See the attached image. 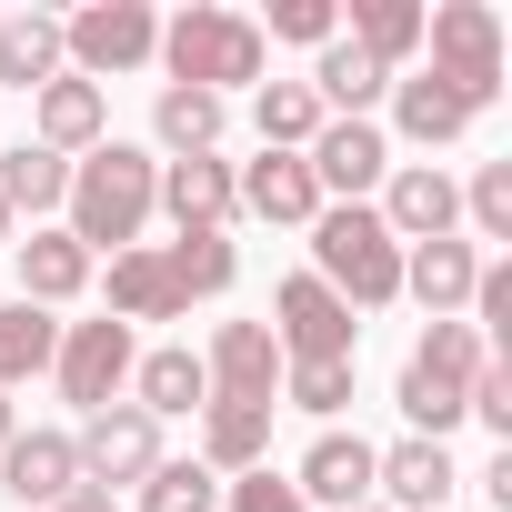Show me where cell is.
<instances>
[{"mask_svg":"<svg viewBox=\"0 0 512 512\" xmlns=\"http://www.w3.org/2000/svg\"><path fill=\"white\" fill-rule=\"evenodd\" d=\"M61 211H71L61 231L91 251V262H101V251H131L141 221L161 211V161H151L141 141H101V151L71 161V201H61Z\"/></svg>","mask_w":512,"mask_h":512,"instance_id":"obj_1","label":"cell"},{"mask_svg":"<svg viewBox=\"0 0 512 512\" xmlns=\"http://www.w3.org/2000/svg\"><path fill=\"white\" fill-rule=\"evenodd\" d=\"M312 282L332 302H352V322L402 302V241L382 231L372 201H322V221H312Z\"/></svg>","mask_w":512,"mask_h":512,"instance_id":"obj_2","label":"cell"},{"mask_svg":"<svg viewBox=\"0 0 512 512\" xmlns=\"http://www.w3.org/2000/svg\"><path fill=\"white\" fill-rule=\"evenodd\" d=\"M181 91H241V81H262V61H272V41H262V21H241V11H211V0H191V11H171L161 21V51H151Z\"/></svg>","mask_w":512,"mask_h":512,"instance_id":"obj_3","label":"cell"},{"mask_svg":"<svg viewBox=\"0 0 512 512\" xmlns=\"http://www.w3.org/2000/svg\"><path fill=\"white\" fill-rule=\"evenodd\" d=\"M492 352H482V332L472 322H432L422 342H412V362H402V422L422 432V442H442L452 422H462V402H472V372H482Z\"/></svg>","mask_w":512,"mask_h":512,"instance_id":"obj_4","label":"cell"},{"mask_svg":"<svg viewBox=\"0 0 512 512\" xmlns=\"http://www.w3.org/2000/svg\"><path fill=\"white\" fill-rule=\"evenodd\" d=\"M422 51H432V81H452L472 111L502 101V21H492V0H442V11H422Z\"/></svg>","mask_w":512,"mask_h":512,"instance_id":"obj_5","label":"cell"},{"mask_svg":"<svg viewBox=\"0 0 512 512\" xmlns=\"http://www.w3.org/2000/svg\"><path fill=\"white\" fill-rule=\"evenodd\" d=\"M161 51V11L151 0H91V11H71L61 21V61L101 91V81H121V71H141Z\"/></svg>","mask_w":512,"mask_h":512,"instance_id":"obj_6","label":"cell"},{"mask_svg":"<svg viewBox=\"0 0 512 512\" xmlns=\"http://www.w3.org/2000/svg\"><path fill=\"white\" fill-rule=\"evenodd\" d=\"M131 362H141V342H131V322H71L61 332V352H51V372H61V402H81V412H111L121 392H131Z\"/></svg>","mask_w":512,"mask_h":512,"instance_id":"obj_7","label":"cell"},{"mask_svg":"<svg viewBox=\"0 0 512 512\" xmlns=\"http://www.w3.org/2000/svg\"><path fill=\"white\" fill-rule=\"evenodd\" d=\"M272 342H282V362H352V352H362V322H352V302H332L312 272H292V282L272 292Z\"/></svg>","mask_w":512,"mask_h":512,"instance_id":"obj_8","label":"cell"},{"mask_svg":"<svg viewBox=\"0 0 512 512\" xmlns=\"http://www.w3.org/2000/svg\"><path fill=\"white\" fill-rule=\"evenodd\" d=\"M201 382H211V402L272 412L282 402V342H272V322H221L211 352H201Z\"/></svg>","mask_w":512,"mask_h":512,"instance_id":"obj_9","label":"cell"},{"mask_svg":"<svg viewBox=\"0 0 512 512\" xmlns=\"http://www.w3.org/2000/svg\"><path fill=\"white\" fill-rule=\"evenodd\" d=\"M71 452H81V472L101 482V492H141L151 482V462H161V422L151 412H131V402H111V412H91L81 432H71Z\"/></svg>","mask_w":512,"mask_h":512,"instance_id":"obj_10","label":"cell"},{"mask_svg":"<svg viewBox=\"0 0 512 512\" xmlns=\"http://www.w3.org/2000/svg\"><path fill=\"white\" fill-rule=\"evenodd\" d=\"M302 161H312L322 201H362V191L392 181V141H382V121H322Z\"/></svg>","mask_w":512,"mask_h":512,"instance_id":"obj_11","label":"cell"},{"mask_svg":"<svg viewBox=\"0 0 512 512\" xmlns=\"http://www.w3.org/2000/svg\"><path fill=\"white\" fill-rule=\"evenodd\" d=\"M382 231L412 251V241H442L452 221H462V181L452 171H432V161H392V181H382Z\"/></svg>","mask_w":512,"mask_h":512,"instance_id":"obj_12","label":"cell"},{"mask_svg":"<svg viewBox=\"0 0 512 512\" xmlns=\"http://www.w3.org/2000/svg\"><path fill=\"white\" fill-rule=\"evenodd\" d=\"M452 492H462V462H452L442 442L412 432V442L372 452V502H382V512H442Z\"/></svg>","mask_w":512,"mask_h":512,"instance_id":"obj_13","label":"cell"},{"mask_svg":"<svg viewBox=\"0 0 512 512\" xmlns=\"http://www.w3.org/2000/svg\"><path fill=\"white\" fill-rule=\"evenodd\" d=\"M231 191H241L251 221H282V231H312L322 221V181H312L302 151H262L251 171H231Z\"/></svg>","mask_w":512,"mask_h":512,"instance_id":"obj_14","label":"cell"},{"mask_svg":"<svg viewBox=\"0 0 512 512\" xmlns=\"http://www.w3.org/2000/svg\"><path fill=\"white\" fill-rule=\"evenodd\" d=\"M472 282H482V251H472L462 231H442V241H412V251H402V292H412L432 322H462Z\"/></svg>","mask_w":512,"mask_h":512,"instance_id":"obj_15","label":"cell"},{"mask_svg":"<svg viewBox=\"0 0 512 512\" xmlns=\"http://www.w3.org/2000/svg\"><path fill=\"white\" fill-rule=\"evenodd\" d=\"M191 312V292H181V272H171V241L151 251V241H131V251H111V322H181Z\"/></svg>","mask_w":512,"mask_h":512,"instance_id":"obj_16","label":"cell"},{"mask_svg":"<svg viewBox=\"0 0 512 512\" xmlns=\"http://www.w3.org/2000/svg\"><path fill=\"white\" fill-rule=\"evenodd\" d=\"M0 492H11L21 512L41 502H61V492H81V452H71V432H11L0 442Z\"/></svg>","mask_w":512,"mask_h":512,"instance_id":"obj_17","label":"cell"},{"mask_svg":"<svg viewBox=\"0 0 512 512\" xmlns=\"http://www.w3.org/2000/svg\"><path fill=\"white\" fill-rule=\"evenodd\" d=\"M31 131H41V151H61V161H71V151H101V141H111V101H101L81 71H61V81L31 91Z\"/></svg>","mask_w":512,"mask_h":512,"instance_id":"obj_18","label":"cell"},{"mask_svg":"<svg viewBox=\"0 0 512 512\" xmlns=\"http://www.w3.org/2000/svg\"><path fill=\"white\" fill-rule=\"evenodd\" d=\"M161 211L181 231H231L241 191H231V161L221 151H191V161H161Z\"/></svg>","mask_w":512,"mask_h":512,"instance_id":"obj_19","label":"cell"},{"mask_svg":"<svg viewBox=\"0 0 512 512\" xmlns=\"http://www.w3.org/2000/svg\"><path fill=\"white\" fill-rule=\"evenodd\" d=\"M292 492H302L312 512H352V502H372V442H362V432H322V442L302 452Z\"/></svg>","mask_w":512,"mask_h":512,"instance_id":"obj_20","label":"cell"},{"mask_svg":"<svg viewBox=\"0 0 512 512\" xmlns=\"http://www.w3.org/2000/svg\"><path fill=\"white\" fill-rule=\"evenodd\" d=\"M482 111L452 91V81H432V71H392V131L402 141H422V151H442V141H462Z\"/></svg>","mask_w":512,"mask_h":512,"instance_id":"obj_21","label":"cell"},{"mask_svg":"<svg viewBox=\"0 0 512 512\" xmlns=\"http://www.w3.org/2000/svg\"><path fill=\"white\" fill-rule=\"evenodd\" d=\"M392 91V71L372 61V51H352V41H322V61H312V101L332 111V121H372V101Z\"/></svg>","mask_w":512,"mask_h":512,"instance_id":"obj_22","label":"cell"},{"mask_svg":"<svg viewBox=\"0 0 512 512\" xmlns=\"http://www.w3.org/2000/svg\"><path fill=\"white\" fill-rule=\"evenodd\" d=\"M201 402H211V382H201V352L161 342V352H141V362H131V412L171 422V412H201Z\"/></svg>","mask_w":512,"mask_h":512,"instance_id":"obj_23","label":"cell"},{"mask_svg":"<svg viewBox=\"0 0 512 512\" xmlns=\"http://www.w3.org/2000/svg\"><path fill=\"white\" fill-rule=\"evenodd\" d=\"M81 292H91V251H81L61 221H51V231H31V241H21V302H41V312H51V302H81Z\"/></svg>","mask_w":512,"mask_h":512,"instance_id":"obj_24","label":"cell"},{"mask_svg":"<svg viewBox=\"0 0 512 512\" xmlns=\"http://www.w3.org/2000/svg\"><path fill=\"white\" fill-rule=\"evenodd\" d=\"M61 81V21L51 11H0V91Z\"/></svg>","mask_w":512,"mask_h":512,"instance_id":"obj_25","label":"cell"},{"mask_svg":"<svg viewBox=\"0 0 512 512\" xmlns=\"http://www.w3.org/2000/svg\"><path fill=\"white\" fill-rule=\"evenodd\" d=\"M272 462V412L201 402V472H262Z\"/></svg>","mask_w":512,"mask_h":512,"instance_id":"obj_26","label":"cell"},{"mask_svg":"<svg viewBox=\"0 0 512 512\" xmlns=\"http://www.w3.org/2000/svg\"><path fill=\"white\" fill-rule=\"evenodd\" d=\"M322 121L332 111L312 101V81H262V91H251V131H262V151H312Z\"/></svg>","mask_w":512,"mask_h":512,"instance_id":"obj_27","label":"cell"},{"mask_svg":"<svg viewBox=\"0 0 512 512\" xmlns=\"http://www.w3.org/2000/svg\"><path fill=\"white\" fill-rule=\"evenodd\" d=\"M0 201H11V221H21V211H61V201H71V161L41 151V141L0 151Z\"/></svg>","mask_w":512,"mask_h":512,"instance_id":"obj_28","label":"cell"},{"mask_svg":"<svg viewBox=\"0 0 512 512\" xmlns=\"http://www.w3.org/2000/svg\"><path fill=\"white\" fill-rule=\"evenodd\" d=\"M51 352H61V322L41 302H0V392L31 382V372H51Z\"/></svg>","mask_w":512,"mask_h":512,"instance_id":"obj_29","label":"cell"},{"mask_svg":"<svg viewBox=\"0 0 512 512\" xmlns=\"http://www.w3.org/2000/svg\"><path fill=\"white\" fill-rule=\"evenodd\" d=\"M352 51H372L382 71H402L422 51V0H352Z\"/></svg>","mask_w":512,"mask_h":512,"instance_id":"obj_30","label":"cell"},{"mask_svg":"<svg viewBox=\"0 0 512 512\" xmlns=\"http://www.w3.org/2000/svg\"><path fill=\"white\" fill-rule=\"evenodd\" d=\"M151 131L191 161V151H221V101L211 91H181V81H161V101H151Z\"/></svg>","mask_w":512,"mask_h":512,"instance_id":"obj_31","label":"cell"},{"mask_svg":"<svg viewBox=\"0 0 512 512\" xmlns=\"http://www.w3.org/2000/svg\"><path fill=\"white\" fill-rule=\"evenodd\" d=\"M171 272H181V292L201 302V292H231L241 251H231V231H181V241H171Z\"/></svg>","mask_w":512,"mask_h":512,"instance_id":"obj_32","label":"cell"},{"mask_svg":"<svg viewBox=\"0 0 512 512\" xmlns=\"http://www.w3.org/2000/svg\"><path fill=\"white\" fill-rule=\"evenodd\" d=\"M141 512H221V472H201V462H151Z\"/></svg>","mask_w":512,"mask_h":512,"instance_id":"obj_33","label":"cell"},{"mask_svg":"<svg viewBox=\"0 0 512 512\" xmlns=\"http://www.w3.org/2000/svg\"><path fill=\"white\" fill-rule=\"evenodd\" d=\"M282 402L312 412V422H332L352 402V362H282Z\"/></svg>","mask_w":512,"mask_h":512,"instance_id":"obj_34","label":"cell"},{"mask_svg":"<svg viewBox=\"0 0 512 512\" xmlns=\"http://www.w3.org/2000/svg\"><path fill=\"white\" fill-rule=\"evenodd\" d=\"M462 211H472V241H512V161H482L462 181Z\"/></svg>","mask_w":512,"mask_h":512,"instance_id":"obj_35","label":"cell"},{"mask_svg":"<svg viewBox=\"0 0 512 512\" xmlns=\"http://www.w3.org/2000/svg\"><path fill=\"white\" fill-rule=\"evenodd\" d=\"M262 41H302V51L342 41V0H272V31Z\"/></svg>","mask_w":512,"mask_h":512,"instance_id":"obj_36","label":"cell"},{"mask_svg":"<svg viewBox=\"0 0 512 512\" xmlns=\"http://www.w3.org/2000/svg\"><path fill=\"white\" fill-rule=\"evenodd\" d=\"M221 502H231V512H312V502L292 492V472H272V462H262V472H231Z\"/></svg>","mask_w":512,"mask_h":512,"instance_id":"obj_37","label":"cell"},{"mask_svg":"<svg viewBox=\"0 0 512 512\" xmlns=\"http://www.w3.org/2000/svg\"><path fill=\"white\" fill-rule=\"evenodd\" d=\"M472 482H482V492H492V512H512V442H502V452H492V462H482V472H472Z\"/></svg>","mask_w":512,"mask_h":512,"instance_id":"obj_38","label":"cell"},{"mask_svg":"<svg viewBox=\"0 0 512 512\" xmlns=\"http://www.w3.org/2000/svg\"><path fill=\"white\" fill-rule=\"evenodd\" d=\"M51 512H121V502H111V492H101V482H81V492H61V502H51Z\"/></svg>","mask_w":512,"mask_h":512,"instance_id":"obj_39","label":"cell"},{"mask_svg":"<svg viewBox=\"0 0 512 512\" xmlns=\"http://www.w3.org/2000/svg\"><path fill=\"white\" fill-rule=\"evenodd\" d=\"M0 241H11V201H0Z\"/></svg>","mask_w":512,"mask_h":512,"instance_id":"obj_40","label":"cell"},{"mask_svg":"<svg viewBox=\"0 0 512 512\" xmlns=\"http://www.w3.org/2000/svg\"><path fill=\"white\" fill-rule=\"evenodd\" d=\"M0 442H11V402H0Z\"/></svg>","mask_w":512,"mask_h":512,"instance_id":"obj_41","label":"cell"},{"mask_svg":"<svg viewBox=\"0 0 512 512\" xmlns=\"http://www.w3.org/2000/svg\"><path fill=\"white\" fill-rule=\"evenodd\" d=\"M352 512H382V502H352Z\"/></svg>","mask_w":512,"mask_h":512,"instance_id":"obj_42","label":"cell"}]
</instances>
